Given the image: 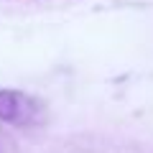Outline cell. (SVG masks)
<instances>
[{
  "mask_svg": "<svg viewBox=\"0 0 153 153\" xmlns=\"http://www.w3.org/2000/svg\"><path fill=\"white\" fill-rule=\"evenodd\" d=\"M44 120L41 102L18 89H0V123L16 128H33Z\"/></svg>",
  "mask_w": 153,
  "mask_h": 153,
  "instance_id": "cell-1",
  "label": "cell"
}]
</instances>
